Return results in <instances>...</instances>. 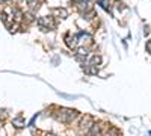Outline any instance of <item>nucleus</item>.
I'll return each instance as SVG.
<instances>
[{"label": "nucleus", "instance_id": "nucleus-11", "mask_svg": "<svg viewBox=\"0 0 151 136\" xmlns=\"http://www.w3.org/2000/svg\"><path fill=\"white\" fill-rule=\"evenodd\" d=\"M106 136H116V133H115V132H109Z\"/></svg>", "mask_w": 151, "mask_h": 136}, {"label": "nucleus", "instance_id": "nucleus-2", "mask_svg": "<svg viewBox=\"0 0 151 136\" xmlns=\"http://www.w3.org/2000/svg\"><path fill=\"white\" fill-rule=\"evenodd\" d=\"M38 24L41 26V29L45 32V30H52L55 27V23L52 20V17H41L40 20H38Z\"/></svg>", "mask_w": 151, "mask_h": 136}, {"label": "nucleus", "instance_id": "nucleus-3", "mask_svg": "<svg viewBox=\"0 0 151 136\" xmlns=\"http://www.w3.org/2000/svg\"><path fill=\"white\" fill-rule=\"evenodd\" d=\"M85 130H89L92 126H94V119H92V117H89V115H86L85 118H83V121H82V124H80Z\"/></svg>", "mask_w": 151, "mask_h": 136}, {"label": "nucleus", "instance_id": "nucleus-9", "mask_svg": "<svg viewBox=\"0 0 151 136\" xmlns=\"http://www.w3.org/2000/svg\"><path fill=\"white\" fill-rule=\"evenodd\" d=\"M97 2H98L100 5H101V8H104L106 11H109V9H110V5H109V3H110V0H97Z\"/></svg>", "mask_w": 151, "mask_h": 136}, {"label": "nucleus", "instance_id": "nucleus-4", "mask_svg": "<svg viewBox=\"0 0 151 136\" xmlns=\"http://www.w3.org/2000/svg\"><path fill=\"white\" fill-rule=\"evenodd\" d=\"M53 14L56 15V17H59V18H67L68 17V11L67 9H64V8H55L53 9Z\"/></svg>", "mask_w": 151, "mask_h": 136}, {"label": "nucleus", "instance_id": "nucleus-10", "mask_svg": "<svg viewBox=\"0 0 151 136\" xmlns=\"http://www.w3.org/2000/svg\"><path fill=\"white\" fill-rule=\"evenodd\" d=\"M145 48H147V52H148V53L151 55V40H150V41H148V42L145 44Z\"/></svg>", "mask_w": 151, "mask_h": 136}, {"label": "nucleus", "instance_id": "nucleus-6", "mask_svg": "<svg viewBox=\"0 0 151 136\" xmlns=\"http://www.w3.org/2000/svg\"><path fill=\"white\" fill-rule=\"evenodd\" d=\"M12 124H14L15 127H24V119L21 118V117H18V118H14V119H12Z\"/></svg>", "mask_w": 151, "mask_h": 136}, {"label": "nucleus", "instance_id": "nucleus-8", "mask_svg": "<svg viewBox=\"0 0 151 136\" xmlns=\"http://www.w3.org/2000/svg\"><path fill=\"white\" fill-rule=\"evenodd\" d=\"M100 62H101V58L95 55V56H92V58H91V60H89V64H88V65H94V67H97Z\"/></svg>", "mask_w": 151, "mask_h": 136}, {"label": "nucleus", "instance_id": "nucleus-5", "mask_svg": "<svg viewBox=\"0 0 151 136\" xmlns=\"http://www.w3.org/2000/svg\"><path fill=\"white\" fill-rule=\"evenodd\" d=\"M27 5H29V8L32 11H38L40 6H41V2H40V0H27Z\"/></svg>", "mask_w": 151, "mask_h": 136}, {"label": "nucleus", "instance_id": "nucleus-12", "mask_svg": "<svg viewBox=\"0 0 151 136\" xmlns=\"http://www.w3.org/2000/svg\"><path fill=\"white\" fill-rule=\"evenodd\" d=\"M47 136H55V135H47Z\"/></svg>", "mask_w": 151, "mask_h": 136}, {"label": "nucleus", "instance_id": "nucleus-7", "mask_svg": "<svg viewBox=\"0 0 151 136\" xmlns=\"http://www.w3.org/2000/svg\"><path fill=\"white\" fill-rule=\"evenodd\" d=\"M88 132H89V136H100V127L97 124H94Z\"/></svg>", "mask_w": 151, "mask_h": 136}, {"label": "nucleus", "instance_id": "nucleus-1", "mask_svg": "<svg viewBox=\"0 0 151 136\" xmlns=\"http://www.w3.org/2000/svg\"><path fill=\"white\" fill-rule=\"evenodd\" d=\"M76 117H77V112L73 109H67V107H62L59 110V115H58V119L62 121V122H70L73 121Z\"/></svg>", "mask_w": 151, "mask_h": 136}]
</instances>
